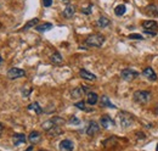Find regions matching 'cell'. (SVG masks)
<instances>
[{"label": "cell", "instance_id": "obj_1", "mask_svg": "<svg viewBox=\"0 0 158 151\" xmlns=\"http://www.w3.org/2000/svg\"><path fill=\"white\" fill-rule=\"evenodd\" d=\"M152 99V93L148 90H136L133 95V100L138 104H148Z\"/></svg>", "mask_w": 158, "mask_h": 151}, {"label": "cell", "instance_id": "obj_2", "mask_svg": "<svg viewBox=\"0 0 158 151\" xmlns=\"http://www.w3.org/2000/svg\"><path fill=\"white\" fill-rule=\"evenodd\" d=\"M105 40H106L105 37L101 34H90L85 39V44L88 46H91V48H101L103 45Z\"/></svg>", "mask_w": 158, "mask_h": 151}, {"label": "cell", "instance_id": "obj_3", "mask_svg": "<svg viewBox=\"0 0 158 151\" xmlns=\"http://www.w3.org/2000/svg\"><path fill=\"white\" fill-rule=\"evenodd\" d=\"M119 121H120V126L123 128H128L134 123V117L127 111H120L118 113Z\"/></svg>", "mask_w": 158, "mask_h": 151}, {"label": "cell", "instance_id": "obj_4", "mask_svg": "<svg viewBox=\"0 0 158 151\" xmlns=\"http://www.w3.org/2000/svg\"><path fill=\"white\" fill-rule=\"evenodd\" d=\"M120 76H122V78H123L124 80L131 82V80L136 79L139 76H140V73H139L138 71L133 70V68H124V70L120 72Z\"/></svg>", "mask_w": 158, "mask_h": 151}, {"label": "cell", "instance_id": "obj_5", "mask_svg": "<svg viewBox=\"0 0 158 151\" xmlns=\"http://www.w3.org/2000/svg\"><path fill=\"white\" fill-rule=\"evenodd\" d=\"M26 76V71L24 70H21L17 67H12L7 71V77L10 79H17V78H22Z\"/></svg>", "mask_w": 158, "mask_h": 151}, {"label": "cell", "instance_id": "obj_6", "mask_svg": "<svg viewBox=\"0 0 158 151\" xmlns=\"http://www.w3.org/2000/svg\"><path fill=\"white\" fill-rule=\"evenodd\" d=\"M100 124H101V127L105 128V129H110V128H112V127L116 126L114 121H113L110 116H107V114H105V116H102V117L100 118Z\"/></svg>", "mask_w": 158, "mask_h": 151}, {"label": "cell", "instance_id": "obj_7", "mask_svg": "<svg viewBox=\"0 0 158 151\" xmlns=\"http://www.w3.org/2000/svg\"><path fill=\"white\" fill-rule=\"evenodd\" d=\"M99 132H100L99 123L95 122V121H90L89 124H88V127H86V134L89 136H94V135H96Z\"/></svg>", "mask_w": 158, "mask_h": 151}, {"label": "cell", "instance_id": "obj_8", "mask_svg": "<svg viewBox=\"0 0 158 151\" xmlns=\"http://www.w3.org/2000/svg\"><path fill=\"white\" fill-rule=\"evenodd\" d=\"M142 27L145 28V31H152L156 32L158 29V23L153 19H146L142 22Z\"/></svg>", "mask_w": 158, "mask_h": 151}, {"label": "cell", "instance_id": "obj_9", "mask_svg": "<svg viewBox=\"0 0 158 151\" xmlns=\"http://www.w3.org/2000/svg\"><path fill=\"white\" fill-rule=\"evenodd\" d=\"M142 76L143 77H146L148 80H151V82H156L157 80V75H156V72H155V70L152 68V67H146L143 71H142Z\"/></svg>", "mask_w": 158, "mask_h": 151}, {"label": "cell", "instance_id": "obj_10", "mask_svg": "<svg viewBox=\"0 0 158 151\" xmlns=\"http://www.w3.org/2000/svg\"><path fill=\"white\" fill-rule=\"evenodd\" d=\"M59 148H60V150H62V151H73V149H74V144H73L72 140H69V139H64V140H62V141L60 143Z\"/></svg>", "mask_w": 158, "mask_h": 151}, {"label": "cell", "instance_id": "obj_11", "mask_svg": "<svg viewBox=\"0 0 158 151\" xmlns=\"http://www.w3.org/2000/svg\"><path fill=\"white\" fill-rule=\"evenodd\" d=\"M74 14H76V6L72 5V4H68V5L64 7V10H63L62 16H63L64 19H72V17L74 16Z\"/></svg>", "mask_w": 158, "mask_h": 151}, {"label": "cell", "instance_id": "obj_12", "mask_svg": "<svg viewBox=\"0 0 158 151\" xmlns=\"http://www.w3.org/2000/svg\"><path fill=\"white\" fill-rule=\"evenodd\" d=\"M26 140H27V138H26L24 134L16 133V134H14V136H12V143H14V145H16V146H19L21 144H24Z\"/></svg>", "mask_w": 158, "mask_h": 151}, {"label": "cell", "instance_id": "obj_13", "mask_svg": "<svg viewBox=\"0 0 158 151\" xmlns=\"http://www.w3.org/2000/svg\"><path fill=\"white\" fill-rule=\"evenodd\" d=\"M98 101H99V96L96 93H94V92H89L88 95H86V104H89L90 106H94V105H96L98 104Z\"/></svg>", "mask_w": 158, "mask_h": 151}, {"label": "cell", "instance_id": "obj_14", "mask_svg": "<svg viewBox=\"0 0 158 151\" xmlns=\"http://www.w3.org/2000/svg\"><path fill=\"white\" fill-rule=\"evenodd\" d=\"M79 75H80V77L83 79H85V80H96V76L94 75V73H91V72H89L85 68H81L79 71Z\"/></svg>", "mask_w": 158, "mask_h": 151}, {"label": "cell", "instance_id": "obj_15", "mask_svg": "<svg viewBox=\"0 0 158 151\" xmlns=\"http://www.w3.org/2000/svg\"><path fill=\"white\" fill-rule=\"evenodd\" d=\"M40 139H41V135H40V133L37 132V131L31 132V134L28 135V141L32 143V144H37V143H39Z\"/></svg>", "mask_w": 158, "mask_h": 151}, {"label": "cell", "instance_id": "obj_16", "mask_svg": "<svg viewBox=\"0 0 158 151\" xmlns=\"http://www.w3.org/2000/svg\"><path fill=\"white\" fill-rule=\"evenodd\" d=\"M101 106H102V107H110V109H117L116 105H113V104L111 102V100H110L106 95H102V96H101Z\"/></svg>", "mask_w": 158, "mask_h": 151}, {"label": "cell", "instance_id": "obj_17", "mask_svg": "<svg viewBox=\"0 0 158 151\" xmlns=\"http://www.w3.org/2000/svg\"><path fill=\"white\" fill-rule=\"evenodd\" d=\"M62 129L60 128L59 126H55V127H52L51 129H49L48 132H46V134H48V136H52V138H55V136H59V135H61L62 134Z\"/></svg>", "mask_w": 158, "mask_h": 151}, {"label": "cell", "instance_id": "obj_18", "mask_svg": "<svg viewBox=\"0 0 158 151\" xmlns=\"http://www.w3.org/2000/svg\"><path fill=\"white\" fill-rule=\"evenodd\" d=\"M52 28V24L50 23V22H45V23H41V24H38L37 27H35V29L40 32V33H43V32H48V31H50Z\"/></svg>", "mask_w": 158, "mask_h": 151}, {"label": "cell", "instance_id": "obj_19", "mask_svg": "<svg viewBox=\"0 0 158 151\" xmlns=\"http://www.w3.org/2000/svg\"><path fill=\"white\" fill-rule=\"evenodd\" d=\"M29 111H34V112L37 113V114H41V113L44 112L43 111V109L40 107L39 102H32L31 105H28V107H27Z\"/></svg>", "mask_w": 158, "mask_h": 151}, {"label": "cell", "instance_id": "obj_20", "mask_svg": "<svg viewBox=\"0 0 158 151\" xmlns=\"http://www.w3.org/2000/svg\"><path fill=\"white\" fill-rule=\"evenodd\" d=\"M50 61H51V63H52V65H61V63H62V61H63V58H62V56H61V54L56 51V53H54V54L51 55Z\"/></svg>", "mask_w": 158, "mask_h": 151}, {"label": "cell", "instance_id": "obj_21", "mask_svg": "<svg viewBox=\"0 0 158 151\" xmlns=\"http://www.w3.org/2000/svg\"><path fill=\"white\" fill-rule=\"evenodd\" d=\"M84 90H85V88H81V87H78V88H74L73 90H72V93H71V96L73 97V99H80L83 94H84Z\"/></svg>", "mask_w": 158, "mask_h": 151}, {"label": "cell", "instance_id": "obj_22", "mask_svg": "<svg viewBox=\"0 0 158 151\" xmlns=\"http://www.w3.org/2000/svg\"><path fill=\"white\" fill-rule=\"evenodd\" d=\"M145 11H146V14L147 15H150V16H157L158 17V6H156V5H148L146 9H145Z\"/></svg>", "mask_w": 158, "mask_h": 151}, {"label": "cell", "instance_id": "obj_23", "mask_svg": "<svg viewBox=\"0 0 158 151\" xmlns=\"http://www.w3.org/2000/svg\"><path fill=\"white\" fill-rule=\"evenodd\" d=\"M111 24V21L107 19V17H105V16H101L99 19H98V26L101 27V28H106V27H108Z\"/></svg>", "mask_w": 158, "mask_h": 151}, {"label": "cell", "instance_id": "obj_24", "mask_svg": "<svg viewBox=\"0 0 158 151\" xmlns=\"http://www.w3.org/2000/svg\"><path fill=\"white\" fill-rule=\"evenodd\" d=\"M125 11H127V6L123 5V4L117 5V6L114 7V14H116L117 16H123V15L125 14Z\"/></svg>", "mask_w": 158, "mask_h": 151}, {"label": "cell", "instance_id": "obj_25", "mask_svg": "<svg viewBox=\"0 0 158 151\" xmlns=\"http://www.w3.org/2000/svg\"><path fill=\"white\" fill-rule=\"evenodd\" d=\"M74 106L79 109V110H81V111H86V112H93V110L91 109H88L86 107V105H85V102L84 101H78V102H76L74 104Z\"/></svg>", "mask_w": 158, "mask_h": 151}, {"label": "cell", "instance_id": "obj_26", "mask_svg": "<svg viewBox=\"0 0 158 151\" xmlns=\"http://www.w3.org/2000/svg\"><path fill=\"white\" fill-rule=\"evenodd\" d=\"M38 22H39V19H31V21H28V22H27V24L23 27V31H27V29L32 28L33 26L38 24Z\"/></svg>", "mask_w": 158, "mask_h": 151}, {"label": "cell", "instance_id": "obj_27", "mask_svg": "<svg viewBox=\"0 0 158 151\" xmlns=\"http://www.w3.org/2000/svg\"><path fill=\"white\" fill-rule=\"evenodd\" d=\"M91 10H93V5L89 4L86 7H83V9H81V12H83L84 15H91Z\"/></svg>", "mask_w": 158, "mask_h": 151}, {"label": "cell", "instance_id": "obj_28", "mask_svg": "<svg viewBox=\"0 0 158 151\" xmlns=\"http://www.w3.org/2000/svg\"><path fill=\"white\" fill-rule=\"evenodd\" d=\"M51 121L56 124V126H61V124H63L64 123V119L63 118H61V117H54V118H51Z\"/></svg>", "mask_w": 158, "mask_h": 151}, {"label": "cell", "instance_id": "obj_29", "mask_svg": "<svg viewBox=\"0 0 158 151\" xmlns=\"http://www.w3.org/2000/svg\"><path fill=\"white\" fill-rule=\"evenodd\" d=\"M129 39H143V37L141 34H138V33H133V34H129Z\"/></svg>", "mask_w": 158, "mask_h": 151}, {"label": "cell", "instance_id": "obj_30", "mask_svg": "<svg viewBox=\"0 0 158 151\" xmlns=\"http://www.w3.org/2000/svg\"><path fill=\"white\" fill-rule=\"evenodd\" d=\"M69 123H71V124H76V126H78V124H80V121H79L77 117H72V118L69 119Z\"/></svg>", "mask_w": 158, "mask_h": 151}, {"label": "cell", "instance_id": "obj_31", "mask_svg": "<svg viewBox=\"0 0 158 151\" xmlns=\"http://www.w3.org/2000/svg\"><path fill=\"white\" fill-rule=\"evenodd\" d=\"M52 5V0H43V6L44 7H50Z\"/></svg>", "mask_w": 158, "mask_h": 151}, {"label": "cell", "instance_id": "obj_32", "mask_svg": "<svg viewBox=\"0 0 158 151\" xmlns=\"http://www.w3.org/2000/svg\"><path fill=\"white\" fill-rule=\"evenodd\" d=\"M145 34H148V36H152V37H156V32H152V31H145Z\"/></svg>", "mask_w": 158, "mask_h": 151}, {"label": "cell", "instance_id": "obj_33", "mask_svg": "<svg viewBox=\"0 0 158 151\" xmlns=\"http://www.w3.org/2000/svg\"><path fill=\"white\" fill-rule=\"evenodd\" d=\"M136 134H138L139 135V138H140V139H143V138H145V134H143V133H136Z\"/></svg>", "mask_w": 158, "mask_h": 151}, {"label": "cell", "instance_id": "obj_34", "mask_svg": "<svg viewBox=\"0 0 158 151\" xmlns=\"http://www.w3.org/2000/svg\"><path fill=\"white\" fill-rule=\"evenodd\" d=\"M2 132H4V126L0 123V135H1V133H2Z\"/></svg>", "mask_w": 158, "mask_h": 151}, {"label": "cell", "instance_id": "obj_35", "mask_svg": "<svg viewBox=\"0 0 158 151\" xmlns=\"http://www.w3.org/2000/svg\"><path fill=\"white\" fill-rule=\"evenodd\" d=\"M32 150H33V145H31V146H29L26 151H32Z\"/></svg>", "mask_w": 158, "mask_h": 151}, {"label": "cell", "instance_id": "obj_36", "mask_svg": "<svg viewBox=\"0 0 158 151\" xmlns=\"http://www.w3.org/2000/svg\"><path fill=\"white\" fill-rule=\"evenodd\" d=\"M155 111H156V113H157V114H158V105H157V106H156V110H155Z\"/></svg>", "mask_w": 158, "mask_h": 151}, {"label": "cell", "instance_id": "obj_37", "mask_svg": "<svg viewBox=\"0 0 158 151\" xmlns=\"http://www.w3.org/2000/svg\"><path fill=\"white\" fill-rule=\"evenodd\" d=\"M1 62H2V58H1V56H0V65H1Z\"/></svg>", "mask_w": 158, "mask_h": 151}, {"label": "cell", "instance_id": "obj_38", "mask_svg": "<svg viewBox=\"0 0 158 151\" xmlns=\"http://www.w3.org/2000/svg\"><path fill=\"white\" fill-rule=\"evenodd\" d=\"M156 151H158V144H157V146H156Z\"/></svg>", "mask_w": 158, "mask_h": 151}, {"label": "cell", "instance_id": "obj_39", "mask_svg": "<svg viewBox=\"0 0 158 151\" xmlns=\"http://www.w3.org/2000/svg\"><path fill=\"white\" fill-rule=\"evenodd\" d=\"M62 1H69V0H62Z\"/></svg>", "mask_w": 158, "mask_h": 151}, {"label": "cell", "instance_id": "obj_40", "mask_svg": "<svg viewBox=\"0 0 158 151\" xmlns=\"http://www.w3.org/2000/svg\"><path fill=\"white\" fill-rule=\"evenodd\" d=\"M38 151H46V150H38Z\"/></svg>", "mask_w": 158, "mask_h": 151}, {"label": "cell", "instance_id": "obj_41", "mask_svg": "<svg viewBox=\"0 0 158 151\" xmlns=\"http://www.w3.org/2000/svg\"><path fill=\"white\" fill-rule=\"evenodd\" d=\"M0 28H1V23H0Z\"/></svg>", "mask_w": 158, "mask_h": 151}]
</instances>
